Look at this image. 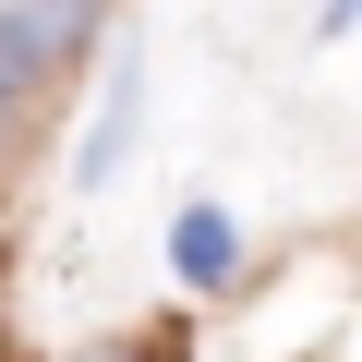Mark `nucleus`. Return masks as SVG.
<instances>
[{"mask_svg": "<svg viewBox=\"0 0 362 362\" xmlns=\"http://www.w3.org/2000/svg\"><path fill=\"white\" fill-rule=\"evenodd\" d=\"M109 13H0V97H37L73 49H97Z\"/></svg>", "mask_w": 362, "mask_h": 362, "instance_id": "1", "label": "nucleus"}, {"mask_svg": "<svg viewBox=\"0 0 362 362\" xmlns=\"http://www.w3.org/2000/svg\"><path fill=\"white\" fill-rule=\"evenodd\" d=\"M169 266H181V290H230L242 278V218L218 194H194V206L169 218Z\"/></svg>", "mask_w": 362, "mask_h": 362, "instance_id": "2", "label": "nucleus"}, {"mask_svg": "<svg viewBox=\"0 0 362 362\" xmlns=\"http://www.w3.org/2000/svg\"><path fill=\"white\" fill-rule=\"evenodd\" d=\"M133 109H145V85H133V73H109V97H97V121H85V145H73V194H97V181L121 169V145H133Z\"/></svg>", "mask_w": 362, "mask_h": 362, "instance_id": "3", "label": "nucleus"}, {"mask_svg": "<svg viewBox=\"0 0 362 362\" xmlns=\"http://www.w3.org/2000/svg\"><path fill=\"white\" fill-rule=\"evenodd\" d=\"M61 362H181V326H133V338H85Z\"/></svg>", "mask_w": 362, "mask_h": 362, "instance_id": "4", "label": "nucleus"}, {"mask_svg": "<svg viewBox=\"0 0 362 362\" xmlns=\"http://www.w3.org/2000/svg\"><path fill=\"white\" fill-rule=\"evenodd\" d=\"M25 145V97H0V157H13Z\"/></svg>", "mask_w": 362, "mask_h": 362, "instance_id": "5", "label": "nucleus"}]
</instances>
